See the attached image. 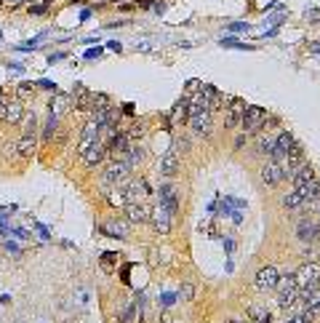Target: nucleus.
Segmentation results:
<instances>
[{
  "mask_svg": "<svg viewBox=\"0 0 320 323\" xmlns=\"http://www.w3.org/2000/svg\"><path fill=\"white\" fill-rule=\"evenodd\" d=\"M278 305L280 310H291V307H302V291L296 286V278L294 273L291 275H283V278H278Z\"/></svg>",
  "mask_w": 320,
  "mask_h": 323,
  "instance_id": "nucleus-1",
  "label": "nucleus"
},
{
  "mask_svg": "<svg viewBox=\"0 0 320 323\" xmlns=\"http://www.w3.org/2000/svg\"><path fill=\"white\" fill-rule=\"evenodd\" d=\"M294 278H296V286H299L302 299H304L312 289L320 286V262H304V265H299V267H296V273H294Z\"/></svg>",
  "mask_w": 320,
  "mask_h": 323,
  "instance_id": "nucleus-2",
  "label": "nucleus"
},
{
  "mask_svg": "<svg viewBox=\"0 0 320 323\" xmlns=\"http://www.w3.org/2000/svg\"><path fill=\"white\" fill-rule=\"evenodd\" d=\"M187 123H190L192 134L198 136V139H208L211 131H214V115H211L206 107H190Z\"/></svg>",
  "mask_w": 320,
  "mask_h": 323,
  "instance_id": "nucleus-3",
  "label": "nucleus"
},
{
  "mask_svg": "<svg viewBox=\"0 0 320 323\" xmlns=\"http://www.w3.org/2000/svg\"><path fill=\"white\" fill-rule=\"evenodd\" d=\"M270 112L264 110V107H256V104H246V112H243V120H240V128H243L246 134H259L264 128V123H267Z\"/></svg>",
  "mask_w": 320,
  "mask_h": 323,
  "instance_id": "nucleus-4",
  "label": "nucleus"
},
{
  "mask_svg": "<svg viewBox=\"0 0 320 323\" xmlns=\"http://www.w3.org/2000/svg\"><path fill=\"white\" fill-rule=\"evenodd\" d=\"M128 174H131V166L126 160H112V163L101 171V184H104V187H118V184L128 182Z\"/></svg>",
  "mask_w": 320,
  "mask_h": 323,
  "instance_id": "nucleus-5",
  "label": "nucleus"
},
{
  "mask_svg": "<svg viewBox=\"0 0 320 323\" xmlns=\"http://www.w3.org/2000/svg\"><path fill=\"white\" fill-rule=\"evenodd\" d=\"M278 163H280V168H283L286 179H288V176H294V174L299 171V168H302L304 163H307V160H304V150H302V144H294V147L288 150L286 155L278 160Z\"/></svg>",
  "mask_w": 320,
  "mask_h": 323,
  "instance_id": "nucleus-6",
  "label": "nucleus"
},
{
  "mask_svg": "<svg viewBox=\"0 0 320 323\" xmlns=\"http://www.w3.org/2000/svg\"><path fill=\"white\" fill-rule=\"evenodd\" d=\"M128 147H131V139L126 131H115L107 142V155L112 160H126L128 158Z\"/></svg>",
  "mask_w": 320,
  "mask_h": 323,
  "instance_id": "nucleus-7",
  "label": "nucleus"
},
{
  "mask_svg": "<svg viewBox=\"0 0 320 323\" xmlns=\"http://www.w3.org/2000/svg\"><path fill=\"white\" fill-rule=\"evenodd\" d=\"M296 238H299L304 246L320 243V222L318 219H302L299 225H296Z\"/></svg>",
  "mask_w": 320,
  "mask_h": 323,
  "instance_id": "nucleus-8",
  "label": "nucleus"
},
{
  "mask_svg": "<svg viewBox=\"0 0 320 323\" xmlns=\"http://www.w3.org/2000/svg\"><path fill=\"white\" fill-rule=\"evenodd\" d=\"M259 176H262V184H264V187H278V184L286 179V174H283V168H280V163H278V160H272V158L262 166Z\"/></svg>",
  "mask_w": 320,
  "mask_h": 323,
  "instance_id": "nucleus-9",
  "label": "nucleus"
},
{
  "mask_svg": "<svg viewBox=\"0 0 320 323\" xmlns=\"http://www.w3.org/2000/svg\"><path fill=\"white\" fill-rule=\"evenodd\" d=\"M278 278H280L278 267L275 265H264V267H259V273H256L254 281H256V289L259 291H275Z\"/></svg>",
  "mask_w": 320,
  "mask_h": 323,
  "instance_id": "nucleus-10",
  "label": "nucleus"
},
{
  "mask_svg": "<svg viewBox=\"0 0 320 323\" xmlns=\"http://www.w3.org/2000/svg\"><path fill=\"white\" fill-rule=\"evenodd\" d=\"M243 112H246V102L240 96H232L230 99V107H227V115H224V126L230 131L240 128V120H243Z\"/></svg>",
  "mask_w": 320,
  "mask_h": 323,
  "instance_id": "nucleus-11",
  "label": "nucleus"
},
{
  "mask_svg": "<svg viewBox=\"0 0 320 323\" xmlns=\"http://www.w3.org/2000/svg\"><path fill=\"white\" fill-rule=\"evenodd\" d=\"M150 214H152L150 206H144V203H139V201L126 203V217H128L131 225H147V222H150Z\"/></svg>",
  "mask_w": 320,
  "mask_h": 323,
  "instance_id": "nucleus-12",
  "label": "nucleus"
},
{
  "mask_svg": "<svg viewBox=\"0 0 320 323\" xmlns=\"http://www.w3.org/2000/svg\"><path fill=\"white\" fill-rule=\"evenodd\" d=\"M104 158H107V144L101 142V139H99L96 144H91V147H88V150H85L83 155H80L83 166H88V168H96V166H99Z\"/></svg>",
  "mask_w": 320,
  "mask_h": 323,
  "instance_id": "nucleus-13",
  "label": "nucleus"
},
{
  "mask_svg": "<svg viewBox=\"0 0 320 323\" xmlns=\"http://www.w3.org/2000/svg\"><path fill=\"white\" fill-rule=\"evenodd\" d=\"M294 144H299V142L294 139V134H291V131H278V136H275V147H272L270 158H272V160H280L288 150L294 147Z\"/></svg>",
  "mask_w": 320,
  "mask_h": 323,
  "instance_id": "nucleus-14",
  "label": "nucleus"
},
{
  "mask_svg": "<svg viewBox=\"0 0 320 323\" xmlns=\"http://www.w3.org/2000/svg\"><path fill=\"white\" fill-rule=\"evenodd\" d=\"M171 219H174V214H171L168 209H163V206H158V209H152V214H150L152 227L158 230L160 235H168V233H171Z\"/></svg>",
  "mask_w": 320,
  "mask_h": 323,
  "instance_id": "nucleus-15",
  "label": "nucleus"
},
{
  "mask_svg": "<svg viewBox=\"0 0 320 323\" xmlns=\"http://www.w3.org/2000/svg\"><path fill=\"white\" fill-rule=\"evenodd\" d=\"M158 201L163 209H168L171 214L179 211V190L174 187V184H163V187L158 190Z\"/></svg>",
  "mask_w": 320,
  "mask_h": 323,
  "instance_id": "nucleus-16",
  "label": "nucleus"
},
{
  "mask_svg": "<svg viewBox=\"0 0 320 323\" xmlns=\"http://www.w3.org/2000/svg\"><path fill=\"white\" fill-rule=\"evenodd\" d=\"M179 163H182V160H179V152H176L174 147H171V150L163 152V158H160L158 168H160V174H163V176H176V174H179Z\"/></svg>",
  "mask_w": 320,
  "mask_h": 323,
  "instance_id": "nucleus-17",
  "label": "nucleus"
},
{
  "mask_svg": "<svg viewBox=\"0 0 320 323\" xmlns=\"http://www.w3.org/2000/svg\"><path fill=\"white\" fill-rule=\"evenodd\" d=\"M24 104L19 102V99H8V104H5V112H3V120L0 123H8V126H13V123H21V118H24Z\"/></svg>",
  "mask_w": 320,
  "mask_h": 323,
  "instance_id": "nucleus-18",
  "label": "nucleus"
},
{
  "mask_svg": "<svg viewBox=\"0 0 320 323\" xmlns=\"http://www.w3.org/2000/svg\"><path fill=\"white\" fill-rule=\"evenodd\" d=\"M126 198H128V203L131 201H139L142 203L144 198H147V192H150V187H147V182L144 179H128V184H126Z\"/></svg>",
  "mask_w": 320,
  "mask_h": 323,
  "instance_id": "nucleus-19",
  "label": "nucleus"
},
{
  "mask_svg": "<svg viewBox=\"0 0 320 323\" xmlns=\"http://www.w3.org/2000/svg\"><path fill=\"white\" fill-rule=\"evenodd\" d=\"M299 192L304 195V206H310V209H318V203H320V179H318V176L307 184V187H302Z\"/></svg>",
  "mask_w": 320,
  "mask_h": 323,
  "instance_id": "nucleus-20",
  "label": "nucleus"
},
{
  "mask_svg": "<svg viewBox=\"0 0 320 323\" xmlns=\"http://www.w3.org/2000/svg\"><path fill=\"white\" fill-rule=\"evenodd\" d=\"M37 150V134H21V139L16 142V152L21 158H32Z\"/></svg>",
  "mask_w": 320,
  "mask_h": 323,
  "instance_id": "nucleus-21",
  "label": "nucleus"
},
{
  "mask_svg": "<svg viewBox=\"0 0 320 323\" xmlns=\"http://www.w3.org/2000/svg\"><path fill=\"white\" fill-rule=\"evenodd\" d=\"M275 136H278V131H259V136H256V152L259 155H270L272 147H275Z\"/></svg>",
  "mask_w": 320,
  "mask_h": 323,
  "instance_id": "nucleus-22",
  "label": "nucleus"
},
{
  "mask_svg": "<svg viewBox=\"0 0 320 323\" xmlns=\"http://www.w3.org/2000/svg\"><path fill=\"white\" fill-rule=\"evenodd\" d=\"M312 179H315V168L304 163V166L299 168V171H296V174L291 176V182H294V190H302V187H307V184H310Z\"/></svg>",
  "mask_w": 320,
  "mask_h": 323,
  "instance_id": "nucleus-23",
  "label": "nucleus"
},
{
  "mask_svg": "<svg viewBox=\"0 0 320 323\" xmlns=\"http://www.w3.org/2000/svg\"><path fill=\"white\" fill-rule=\"evenodd\" d=\"M187 115H190V99L182 96L174 107V112H171V123L174 126H179V123H187Z\"/></svg>",
  "mask_w": 320,
  "mask_h": 323,
  "instance_id": "nucleus-24",
  "label": "nucleus"
},
{
  "mask_svg": "<svg viewBox=\"0 0 320 323\" xmlns=\"http://www.w3.org/2000/svg\"><path fill=\"white\" fill-rule=\"evenodd\" d=\"M128 225L131 222H110V225H104L101 227V233L104 235H112V238H128Z\"/></svg>",
  "mask_w": 320,
  "mask_h": 323,
  "instance_id": "nucleus-25",
  "label": "nucleus"
},
{
  "mask_svg": "<svg viewBox=\"0 0 320 323\" xmlns=\"http://www.w3.org/2000/svg\"><path fill=\"white\" fill-rule=\"evenodd\" d=\"M67 104H69V96H67V94H59V91H56V94H53V99H51V104H48V112H51V115H61Z\"/></svg>",
  "mask_w": 320,
  "mask_h": 323,
  "instance_id": "nucleus-26",
  "label": "nucleus"
},
{
  "mask_svg": "<svg viewBox=\"0 0 320 323\" xmlns=\"http://www.w3.org/2000/svg\"><path fill=\"white\" fill-rule=\"evenodd\" d=\"M283 206L286 209H299V206H304V195L299 190H291L288 195H283Z\"/></svg>",
  "mask_w": 320,
  "mask_h": 323,
  "instance_id": "nucleus-27",
  "label": "nucleus"
},
{
  "mask_svg": "<svg viewBox=\"0 0 320 323\" xmlns=\"http://www.w3.org/2000/svg\"><path fill=\"white\" fill-rule=\"evenodd\" d=\"M21 134H37V115L35 112H24V118H21Z\"/></svg>",
  "mask_w": 320,
  "mask_h": 323,
  "instance_id": "nucleus-28",
  "label": "nucleus"
},
{
  "mask_svg": "<svg viewBox=\"0 0 320 323\" xmlns=\"http://www.w3.org/2000/svg\"><path fill=\"white\" fill-rule=\"evenodd\" d=\"M56 128H59V115H51V112H48V120H45V128H43V136H45V139H53Z\"/></svg>",
  "mask_w": 320,
  "mask_h": 323,
  "instance_id": "nucleus-29",
  "label": "nucleus"
},
{
  "mask_svg": "<svg viewBox=\"0 0 320 323\" xmlns=\"http://www.w3.org/2000/svg\"><path fill=\"white\" fill-rule=\"evenodd\" d=\"M118 262H120V257L115 251H104V254H101V267H104V270H112Z\"/></svg>",
  "mask_w": 320,
  "mask_h": 323,
  "instance_id": "nucleus-30",
  "label": "nucleus"
},
{
  "mask_svg": "<svg viewBox=\"0 0 320 323\" xmlns=\"http://www.w3.org/2000/svg\"><path fill=\"white\" fill-rule=\"evenodd\" d=\"M134 315H136V302H128L126 310L120 313V323H131V321H134Z\"/></svg>",
  "mask_w": 320,
  "mask_h": 323,
  "instance_id": "nucleus-31",
  "label": "nucleus"
},
{
  "mask_svg": "<svg viewBox=\"0 0 320 323\" xmlns=\"http://www.w3.org/2000/svg\"><path fill=\"white\" fill-rule=\"evenodd\" d=\"M192 297H195V286L187 281L182 286V291H179V299H182V302H192Z\"/></svg>",
  "mask_w": 320,
  "mask_h": 323,
  "instance_id": "nucleus-32",
  "label": "nucleus"
},
{
  "mask_svg": "<svg viewBox=\"0 0 320 323\" xmlns=\"http://www.w3.org/2000/svg\"><path fill=\"white\" fill-rule=\"evenodd\" d=\"M35 88H43V91H51V94H56L59 91V86L53 80H45V78H40V80H35Z\"/></svg>",
  "mask_w": 320,
  "mask_h": 323,
  "instance_id": "nucleus-33",
  "label": "nucleus"
},
{
  "mask_svg": "<svg viewBox=\"0 0 320 323\" xmlns=\"http://www.w3.org/2000/svg\"><path fill=\"white\" fill-rule=\"evenodd\" d=\"M144 134V123L139 120V123H134V126H131V131H128V139H139V136Z\"/></svg>",
  "mask_w": 320,
  "mask_h": 323,
  "instance_id": "nucleus-34",
  "label": "nucleus"
},
{
  "mask_svg": "<svg viewBox=\"0 0 320 323\" xmlns=\"http://www.w3.org/2000/svg\"><path fill=\"white\" fill-rule=\"evenodd\" d=\"M264 313H267V310H264L262 305H254V307H248V318H251V321H259Z\"/></svg>",
  "mask_w": 320,
  "mask_h": 323,
  "instance_id": "nucleus-35",
  "label": "nucleus"
},
{
  "mask_svg": "<svg viewBox=\"0 0 320 323\" xmlns=\"http://www.w3.org/2000/svg\"><path fill=\"white\" fill-rule=\"evenodd\" d=\"M48 5H51V3H45V0H43V3H37V5H29V13H35V16H43V13L48 11Z\"/></svg>",
  "mask_w": 320,
  "mask_h": 323,
  "instance_id": "nucleus-36",
  "label": "nucleus"
},
{
  "mask_svg": "<svg viewBox=\"0 0 320 323\" xmlns=\"http://www.w3.org/2000/svg\"><path fill=\"white\" fill-rule=\"evenodd\" d=\"M174 150L179 152V155H182V152L190 150V142H187V139H176V142H174Z\"/></svg>",
  "mask_w": 320,
  "mask_h": 323,
  "instance_id": "nucleus-37",
  "label": "nucleus"
},
{
  "mask_svg": "<svg viewBox=\"0 0 320 323\" xmlns=\"http://www.w3.org/2000/svg\"><path fill=\"white\" fill-rule=\"evenodd\" d=\"M35 91V83H21L19 86V96H29Z\"/></svg>",
  "mask_w": 320,
  "mask_h": 323,
  "instance_id": "nucleus-38",
  "label": "nucleus"
},
{
  "mask_svg": "<svg viewBox=\"0 0 320 323\" xmlns=\"http://www.w3.org/2000/svg\"><path fill=\"white\" fill-rule=\"evenodd\" d=\"M5 67H8V72H16V75L24 72V64H21V61H8Z\"/></svg>",
  "mask_w": 320,
  "mask_h": 323,
  "instance_id": "nucleus-39",
  "label": "nucleus"
},
{
  "mask_svg": "<svg viewBox=\"0 0 320 323\" xmlns=\"http://www.w3.org/2000/svg\"><path fill=\"white\" fill-rule=\"evenodd\" d=\"M174 299H176L174 294H163V297H160V305H163V307H171V305H174Z\"/></svg>",
  "mask_w": 320,
  "mask_h": 323,
  "instance_id": "nucleus-40",
  "label": "nucleus"
},
{
  "mask_svg": "<svg viewBox=\"0 0 320 323\" xmlns=\"http://www.w3.org/2000/svg\"><path fill=\"white\" fill-rule=\"evenodd\" d=\"M5 251H8V254H16V257L21 254V251H19V246H16V243H11V241H5Z\"/></svg>",
  "mask_w": 320,
  "mask_h": 323,
  "instance_id": "nucleus-41",
  "label": "nucleus"
},
{
  "mask_svg": "<svg viewBox=\"0 0 320 323\" xmlns=\"http://www.w3.org/2000/svg\"><path fill=\"white\" fill-rule=\"evenodd\" d=\"M37 227V235H40V241H51V238H48V230H45L43 225H35Z\"/></svg>",
  "mask_w": 320,
  "mask_h": 323,
  "instance_id": "nucleus-42",
  "label": "nucleus"
},
{
  "mask_svg": "<svg viewBox=\"0 0 320 323\" xmlns=\"http://www.w3.org/2000/svg\"><path fill=\"white\" fill-rule=\"evenodd\" d=\"M286 323H307V321H304V315H302V313H296V315H291V318H288Z\"/></svg>",
  "mask_w": 320,
  "mask_h": 323,
  "instance_id": "nucleus-43",
  "label": "nucleus"
},
{
  "mask_svg": "<svg viewBox=\"0 0 320 323\" xmlns=\"http://www.w3.org/2000/svg\"><path fill=\"white\" fill-rule=\"evenodd\" d=\"M200 86H203L200 80H190V83H187V91H190V94H192V91H198Z\"/></svg>",
  "mask_w": 320,
  "mask_h": 323,
  "instance_id": "nucleus-44",
  "label": "nucleus"
},
{
  "mask_svg": "<svg viewBox=\"0 0 320 323\" xmlns=\"http://www.w3.org/2000/svg\"><path fill=\"white\" fill-rule=\"evenodd\" d=\"M101 53V48H91V51H85V59H96Z\"/></svg>",
  "mask_w": 320,
  "mask_h": 323,
  "instance_id": "nucleus-45",
  "label": "nucleus"
},
{
  "mask_svg": "<svg viewBox=\"0 0 320 323\" xmlns=\"http://www.w3.org/2000/svg\"><path fill=\"white\" fill-rule=\"evenodd\" d=\"M5 104H8V99L0 96V120H3V112H5Z\"/></svg>",
  "mask_w": 320,
  "mask_h": 323,
  "instance_id": "nucleus-46",
  "label": "nucleus"
},
{
  "mask_svg": "<svg viewBox=\"0 0 320 323\" xmlns=\"http://www.w3.org/2000/svg\"><path fill=\"white\" fill-rule=\"evenodd\" d=\"M128 270H131V265H126V267H123V273H120V278H123V283H128Z\"/></svg>",
  "mask_w": 320,
  "mask_h": 323,
  "instance_id": "nucleus-47",
  "label": "nucleus"
},
{
  "mask_svg": "<svg viewBox=\"0 0 320 323\" xmlns=\"http://www.w3.org/2000/svg\"><path fill=\"white\" fill-rule=\"evenodd\" d=\"M123 112H126V115H134V104H131V102L123 104Z\"/></svg>",
  "mask_w": 320,
  "mask_h": 323,
  "instance_id": "nucleus-48",
  "label": "nucleus"
},
{
  "mask_svg": "<svg viewBox=\"0 0 320 323\" xmlns=\"http://www.w3.org/2000/svg\"><path fill=\"white\" fill-rule=\"evenodd\" d=\"M110 48H112V51H118V53H120V51H123V45H120V43H118V40H112V43H110Z\"/></svg>",
  "mask_w": 320,
  "mask_h": 323,
  "instance_id": "nucleus-49",
  "label": "nucleus"
},
{
  "mask_svg": "<svg viewBox=\"0 0 320 323\" xmlns=\"http://www.w3.org/2000/svg\"><path fill=\"white\" fill-rule=\"evenodd\" d=\"M243 144H246V136H238V139H235V147L240 150V147H243Z\"/></svg>",
  "mask_w": 320,
  "mask_h": 323,
  "instance_id": "nucleus-50",
  "label": "nucleus"
},
{
  "mask_svg": "<svg viewBox=\"0 0 320 323\" xmlns=\"http://www.w3.org/2000/svg\"><path fill=\"white\" fill-rule=\"evenodd\" d=\"M315 211H318V217H320V203H318V209H315ZM318 222H320V219H318Z\"/></svg>",
  "mask_w": 320,
  "mask_h": 323,
  "instance_id": "nucleus-51",
  "label": "nucleus"
},
{
  "mask_svg": "<svg viewBox=\"0 0 320 323\" xmlns=\"http://www.w3.org/2000/svg\"><path fill=\"white\" fill-rule=\"evenodd\" d=\"M230 323H240V321H230Z\"/></svg>",
  "mask_w": 320,
  "mask_h": 323,
  "instance_id": "nucleus-52",
  "label": "nucleus"
},
{
  "mask_svg": "<svg viewBox=\"0 0 320 323\" xmlns=\"http://www.w3.org/2000/svg\"><path fill=\"white\" fill-rule=\"evenodd\" d=\"M11 3H13V5H16V0H11Z\"/></svg>",
  "mask_w": 320,
  "mask_h": 323,
  "instance_id": "nucleus-53",
  "label": "nucleus"
},
{
  "mask_svg": "<svg viewBox=\"0 0 320 323\" xmlns=\"http://www.w3.org/2000/svg\"><path fill=\"white\" fill-rule=\"evenodd\" d=\"M0 96H3V88H0Z\"/></svg>",
  "mask_w": 320,
  "mask_h": 323,
  "instance_id": "nucleus-54",
  "label": "nucleus"
},
{
  "mask_svg": "<svg viewBox=\"0 0 320 323\" xmlns=\"http://www.w3.org/2000/svg\"><path fill=\"white\" fill-rule=\"evenodd\" d=\"M0 3H3V0H0Z\"/></svg>",
  "mask_w": 320,
  "mask_h": 323,
  "instance_id": "nucleus-55",
  "label": "nucleus"
}]
</instances>
